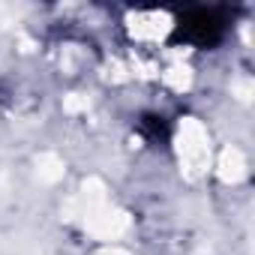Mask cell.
I'll return each mask as SVG.
<instances>
[{"mask_svg": "<svg viewBox=\"0 0 255 255\" xmlns=\"http://www.w3.org/2000/svg\"><path fill=\"white\" fill-rule=\"evenodd\" d=\"M219 21H216V15L213 12H192V18H186V24H183V30L186 33H192L198 42H207V39H213L216 33H219Z\"/></svg>", "mask_w": 255, "mask_h": 255, "instance_id": "6da1fadb", "label": "cell"}]
</instances>
